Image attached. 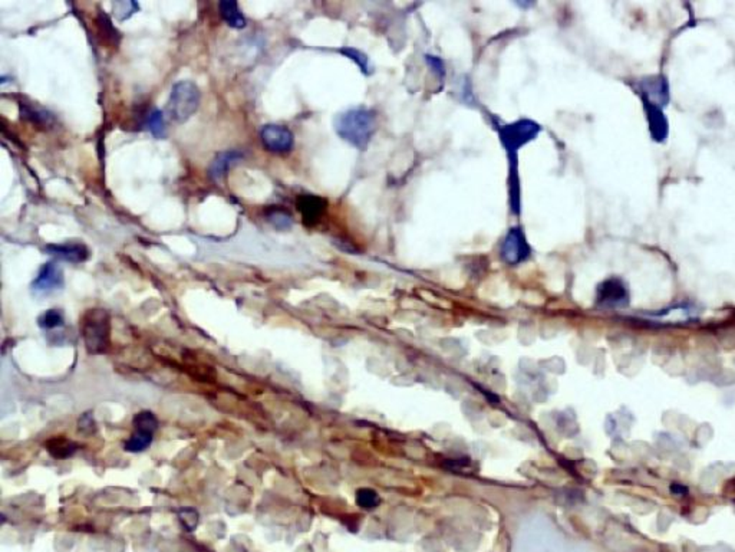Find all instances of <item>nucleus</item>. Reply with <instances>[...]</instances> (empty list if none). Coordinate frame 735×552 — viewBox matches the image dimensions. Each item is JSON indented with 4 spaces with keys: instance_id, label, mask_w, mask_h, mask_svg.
Listing matches in <instances>:
<instances>
[{
    "instance_id": "nucleus-1",
    "label": "nucleus",
    "mask_w": 735,
    "mask_h": 552,
    "mask_svg": "<svg viewBox=\"0 0 735 552\" xmlns=\"http://www.w3.org/2000/svg\"><path fill=\"white\" fill-rule=\"evenodd\" d=\"M375 125V114L368 108L348 110L335 121L338 136L359 150H365L371 143Z\"/></svg>"
},
{
    "instance_id": "nucleus-2",
    "label": "nucleus",
    "mask_w": 735,
    "mask_h": 552,
    "mask_svg": "<svg viewBox=\"0 0 735 552\" xmlns=\"http://www.w3.org/2000/svg\"><path fill=\"white\" fill-rule=\"evenodd\" d=\"M81 334L85 348L91 355L108 351L111 345V318L105 309H88L81 319Z\"/></svg>"
},
{
    "instance_id": "nucleus-3",
    "label": "nucleus",
    "mask_w": 735,
    "mask_h": 552,
    "mask_svg": "<svg viewBox=\"0 0 735 552\" xmlns=\"http://www.w3.org/2000/svg\"><path fill=\"white\" fill-rule=\"evenodd\" d=\"M200 100H202V94H200L198 86L194 82H177L173 86L170 95L169 111L171 118L176 122H186L197 113L200 107Z\"/></svg>"
},
{
    "instance_id": "nucleus-4",
    "label": "nucleus",
    "mask_w": 735,
    "mask_h": 552,
    "mask_svg": "<svg viewBox=\"0 0 735 552\" xmlns=\"http://www.w3.org/2000/svg\"><path fill=\"white\" fill-rule=\"evenodd\" d=\"M539 133L540 127L538 122L531 120H519L500 128V140L506 150L513 155L519 151V148L536 139Z\"/></svg>"
},
{
    "instance_id": "nucleus-5",
    "label": "nucleus",
    "mask_w": 735,
    "mask_h": 552,
    "mask_svg": "<svg viewBox=\"0 0 735 552\" xmlns=\"http://www.w3.org/2000/svg\"><path fill=\"white\" fill-rule=\"evenodd\" d=\"M531 255L530 245L520 227H513L501 243V257L509 265H519L526 262Z\"/></svg>"
},
{
    "instance_id": "nucleus-6",
    "label": "nucleus",
    "mask_w": 735,
    "mask_h": 552,
    "mask_svg": "<svg viewBox=\"0 0 735 552\" xmlns=\"http://www.w3.org/2000/svg\"><path fill=\"white\" fill-rule=\"evenodd\" d=\"M260 140L263 147L271 153H287L293 148L294 137L290 129L278 124H267L261 128Z\"/></svg>"
},
{
    "instance_id": "nucleus-7",
    "label": "nucleus",
    "mask_w": 735,
    "mask_h": 552,
    "mask_svg": "<svg viewBox=\"0 0 735 552\" xmlns=\"http://www.w3.org/2000/svg\"><path fill=\"white\" fill-rule=\"evenodd\" d=\"M596 301L602 308H622L629 302V292L620 279L611 278L597 286Z\"/></svg>"
},
{
    "instance_id": "nucleus-8",
    "label": "nucleus",
    "mask_w": 735,
    "mask_h": 552,
    "mask_svg": "<svg viewBox=\"0 0 735 552\" xmlns=\"http://www.w3.org/2000/svg\"><path fill=\"white\" fill-rule=\"evenodd\" d=\"M638 94L661 108L670 103V85L663 75L642 79L638 86Z\"/></svg>"
},
{
    "instance_id": "nucleus-9",
    "label": "nucleus",
    "mask_w": 735,
    "mask_h": 552,
    "mask_svg": "<svg viewBox=\"0 0 735 552\" xmlns=\"http://www.w3.org/2000/svg\"><path fill=\"white\" fill-rule=\"evenodd\" d=\"M62 286H63V272L53 262H48V264L42 265L35 281L32 282V289L35 292H39V294H49V292L58 290Z\"/></svg>"
},
{
    "instance_id": "nucleus-10",
    "label": "nucleus",
    "mask_w": 735,
    "mask_h": 552,
    "mask_svg": "<svg viewBox=\"0 0 735 552\" xmlns=\"http://www.w3.org/2000/svg\"><path fill=\"white\" fill-rule=\"evenodd\" d=\"M644 110L646 114V120L649 124V131L651 137L656 143H663L668 139V133H670V125H668V120L663 114V110L655 104H652L649 100L641 96Z\"/></svg>"
},
{
    "instance_id": "nucleus-11",
    "label": "nucleus",
    "mask_w": 735,
    "mask_h": 552,
    "mask_svg": "<svg viewBox=\"0 0 735 552\" xmlns=\"http://www.w3.org/2000/svg\"><path fill=\"white\" fill-rule=\"evenodd\" d=\"M45 252L51 256H55L60 261L70 262V264H82L85 262L89 250L82 243H59V245H48L45 248Z\"/></svg>"
},
{
    "instance_id": "nucleus-12",
    "label": "nucleus",
    "mask_w": 735,
    "mask_h": 552,
    "mask_svg": "<svg viewBox=\"0 0 735 552\" xmlns=\"http://www.w3.org/2000/svg\"><path fill=\"white\" fill-rule=\"evenodd\" d=\"M243 157H245V154L239 150H227V151L217 154V157L212 161V165L209 167V176L216 181L221 180L227 174V172L233 166H236Z\"/></svg>"
},
{
    "instance_id": "nucleus-13",
    "label": "nucleus",
    "mask_w": 735,
    "mask_h": 552,
    "mask_svg": "<svg viewBox=\"0 0 735 552\" xmlns=\"http://www.w3.org/2000/svg\"><path fill=\"white\" fill-rule=\"evenodd\" d=\"M297 209L302 213L304 222L315 224L326 210V202L313 194H304L297 199Z\"/></svg>"
},
{
    "instance_id": "nucleus-14",
    "label": "nucleus",
    "mask_w": 735,
    "mask_h": 552,
    "mask_svg": "<svg viewBox=\"0 0 735 552\" xmlns=\"http://www.w3.org/2000/svg\"><path fill=\"white\" fill-rule=\"evenodd\" d=\"M45 447H46L48 453L51 454L53 459H68V458H72L74 454L78 451V449H79V446L75 442L66 439L65 436H53V437H51L45 443Z\"/></svg>"
},
{
    "instance_id": "nucleus-15",
    "label": "nucleus",
    "mask_w": 735,
    "mask_h": 552,
    "mask_svg": "<svg viewBox=\"0 0 735 552\" xmlns=\"http://www.w3.org/2000/svg\"><path fill=\"white\" fill-rule=\"evenodd\" d=\"M219 9L221 18L228 26L235 29H242L246 26V18L240 12L239 5L236 2H233V0H224V2L219 4Z\"/></svg>"
},
{
    "instance_id": "nucleus-16",
    "label": "nucleus",
    "mask_w": 735,
    "mask_h": 552,
    "mask_svg": "<svg viewBox=\"0 0 735 552\" xmlns=\"http://www.w3.org/2000/svg\"><path fill=\"white\" fill-rule=\"evenodd\" d=\"M132 426H134V430H137V432L154 435L158 429V420L152 411L144 410L134 416Z\"/></svg>"
},
{
    "instance_id": "nucleus-17",
    "label": "nucleus",
    "mask_w": 735,
    "mask_h": 552,
    "mask_svg": "<svg viewBox=\"0 0 735 552\" xmlns=\"http://www.w3.org/2000/svg\"><path fill=\"white\" fill-rule=\"evenodd\" d=\"M22 117L30 121L32 124L39 125V127H51L53 124V117L48 111H44L41 108H35L30 105H22Z\"/></svg>"
},
{
    "instance_id": "nucleus-18",
    "label": "nucleus",
    "mask_w": 735,
    "mask_h": 552,
    "mask_svg": "<svg viewBox=\"0 0 735 552\" xmlns=\"http://www.w3.org/2000/svg\"><path fill=\"white\" fill-rule=\"evenodd\" d=\"M266 217L271 222V224L279 231H287L293 224V219H292L290 213H287L286 210H283L280 207H273L271 210H267Z\"/></svg>"
},
{
    "instance_id": "nucleus-19",
    "label": "nucleus",
    "mask_w": 735,
    "mask_h": 552,
    "mask_svg": "<svg viewBox=\"0 0 735 552\" xmlns=\"http://www.w3.org/2000/svg\"><path fill=\"white\" fill-rule=\"evenodd\" d=\"M152 437H154V435H148V433H144V432L134 430L131 437L125 442L124 449L126 451H131V453L144 451L152 443Z\"/></svg>"
},
{
    "instance_id": "nucleus-20",
    "label": "nucleus",
    "mask_w": 735,
    "mask_h": 552,
    "mask_svg": "<svg viewBox=\"0 0 735 552\" xmlns=\"http://www.w3.org/2000/svg\"><path fill=\"white\" fill-rule=\"evenodd\" d=\"M381 503V496L371 488H362L356 492V505L362 509H375Z\"/></svg>"
},
{
    "instance_id": "nucleus-21",
    "label": "nucleus",
    "mask_w": 735,
    "mask_h": 552,
    "mask_svg": "<svg viewBox=\"0 0 735 552\" xmlns=\"http://www.w3.org/2000/svg\"><path fill=\"white\" fill-rule=\"evenodd\" d=\"M63 322V314L59 309H49L44 312L38 319V323L42 330H53L62 327Z\"/></svg>"
},
{
    "instance_id": "nucleus-22",
    "label": "nucleus",
    "mask_w": 735,
    "mask_h": 552,
    "mask_svg": "<svg viewBox=\"0 0 735 552\" xmlns=\"http://www.w3.org/2000/svg\"><path fill=\"white\" fill-rule=\"evenodd\" d=\"M147 125L150 128V131L152 133V136L161 139L165 136V121H164V115L161 111L158 110H154L150 115H148V120H147Z\"/></svg>"
},
{
    "instance_id": "nucleus-23",
    "label": "nucleus",
    "mask_w": 735,
    "mask_h": 552,
    "mask_svg": "<svg viewBox=\"0 0 735 552\" xmlns=\"http://www.w3.org/2000/svg\"><path fill=\"white\" fill-rule=\"evenodd\" d=\"M112 8H114V15L118 20H125L140 11L138 4L129 2V0H126V2L125 0L124 2H115V4H112Z\"/></svg>"
},
{
    "instance_id": "nucleus-24",
    "label": "nucleus",
    "mask_w": 735,
    "mask_h": 552,
    "mask_svg": "<svg viewBox=\"0 0 735 552\" xmlns=\"http://www.w3.org/2000/svg\"><path fill=\"white\" fill-rule=\"evenodd\" d=\"M98 25H99V29H101L103 34L105 35V39H108V41H111V42H114L117 45L118 41H119V34H118V30L112 26L110 18L107 15H101V16H99V19H98Z\"/></svg>"
},
{
    "instance_id": "nucleus-25",
    "label": "nucleus",
    "mask_w": 735,
    "mask_h": 552,
    "mask_svg": "<svg viewBox=\"0 0 735 552\" xmlns=\"http://www.w3.org/2000/svg\"><path fill=\"white\" fill-rule=\"evenodd\" d=\"M78 432L82 435H93L96 432V421L91 411L84 413L78 420Z\"/></svg>"
},
{
    "instance_id": "nucleus-26",
    "label": "nucleus",
    "mask_w": 735,
    "mask_h": 552,
    "mask_svg": "<svg viewBox=\"0 0 735 552\" xmlns=\"http://www.w3.org/2000/svg\"><path fill=\"white\" fill-rule=\"evenodd\" d=\"M180 521L188 531H193L198 522V513L194 509H183L180 512Z\"/></svg>"
},
{
    "instance_id": "nucleus-27",
    "label": "nucleus",
    "mask_w": 735,
    "mask_h": 552,
    "mask_svg": "<svg viewBox=\"0 0 735 552\" xmlns=\"http://www.w3.org/2000/svg\"><path fill=\"white\" fill-rule=\"evenodd\" d=\"M427 60L429 63V67L434 70V72H436L438 77H444L445 75L444 63H443L441 59H438L436 56H427Z\"/></svg>"
},
{
    "instance_id": "nucleus-28",
    "label": "nucleus",
    "mask_w": 735,
    "mask_h": 552,
    "mask_svg": "<svg viewBox=\"0 0 735 552\" xmlns=\"http://www.w3.org/2000/svg\"><path fill=\"white\" fill-rule=\"evenodd\" d=\"M342 52H344V53H348V55H349L355 62H358V65H359V67H360L363 71L366 70V67H368V63H366V62H368V60H366V58H365L360 52H358V51H355V49H344Z\"/></svg>"
}]
</instances>
